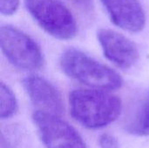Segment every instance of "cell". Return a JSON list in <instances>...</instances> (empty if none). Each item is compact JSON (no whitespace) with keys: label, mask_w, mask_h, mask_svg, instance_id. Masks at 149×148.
<instances>
[{"label":"cell","mask_w":149,"mask_h":148,"mask_svg":"<svg viewBox=\"0 0 149 148\" xmlns=\"http://www.w3.org/2000/svg\"><path fill=\"white\" fill-rule=\"evenodd\" d=\"M83 12L92 14L94 10V0H67Z\"/></svg>","instance_id":"13"},{"label":"cell","mask_w":149,"mask_h":148,"mask_svg":"<svg viewBox=\"0 0 149 148\" xmlns=\"http://www.w3.org/2000/svg\"><path fill=\"white\" fill-rule=\"evenodd\" d=\"M125 129L133 135H149V91L125 123Z\"/></svg>","instance_id":"9"},{"label":"cell","mask_w":149,"mask_h":148,"mask_svg":"<svg viewBox=\"0 0 149 148\" xmlns=\"http://www.w3.org/2000/svg\"><path fill=\"white\" fill-rule=\"evenodd\" d=\"M72 117L83 126L98 129L115 121L122 111L120 99L94 88H77L69 95Z\"/></svg>","instance_id":"1"},{"label":"cell","mask_w":149,"mask_h":148,"mask_svg":"<svg viewBox=\"0 0 149 148\" xmlns=\"http://www.w3.org/2000/svg\"><path fill=\"white\" fill-rule=\"evenodd\" d=\"M100 148H120L117 139L110 133H103L99 140Z\"/></svg>","instance_id":"12"},{"label":"cell","mask_w":149,"mask_h":148,"mask_svg":"<svg viewBox=\"0 0 149 148\" xmlns=\"http://www.w3.org/2000/svg\"><path fill=\"white\" fill-rule=\"evenodd\" d=\"M0 46L9 62L19 69L33 71L44 65V56L36 41L13 25H1Z\"/></svg>","instance_id":"4"},{"label":"cell","mask_w":149,"mask_h":148,"mask_svg":"<svg viewBox=\"0 0 149 148\" xmlns=\"http://www.w3.org/2000/svg\"><path fill=\"white\" fill-rule=\"evenodd\" d=\"M19 6V0H0V12L4 16L13 15Z\"/></svg>","instance_id":"11"},{"label":"cell","mask_w":149,"mask_h":148,"mask_svg":"<svg viewBox=\"0 0 149 148\" xmlns=\"http://www.w3.org/2000/svg\"><path fill=\"white\" fill-rule=\"evenodd\" d=\"M97 38L106 58L117 67L127 70L138 61L140 54L136 44L123 34L111 29H101Z\"/></svg>","instance_id":"6"},{"label":"cell","mask_w":149,"mask_h":148,"mask_svg":"<svg viewBox=\"0 0 149 148\" xmlns=\"http://www.w3.org/2000/svg\"><path fill=\"white\" fill-rule=\"evenodd\" d=\"M17 111V101L12 90L3 81L0 83V117L2 120L13 116Z\"/></svg>","instance_id":"10"},{"label":"cell","mask_w":149,"mask_h":148,"mask_svg":"<svg viewBox=\"0 0 149 148\" xmlns=\"http://www.w3.org/2000/svg\"><path fill=\"white\" fill-rule=\"evenodd\" d=\"M59 65L68 77L90 88L110 92L120 89L123 85L121 77L115 71L77 49L64 51Z\"/></svg>","instance_id":"2"},{"label":"cell","mask_w":149,"mask_h":148,"mask_svg":"<svg viewBox=\"0 0 149 148\" xmlns=\"http://www.w3.org/2000/svg\"><path fill=\"white\" fill-rule=\"evenodd\" d=\"M23 86L38 110L62 116L65 111L63 98L49 80L32 74L24 79Z\"/></svg>","instance_id":"7"},{"label":"cell","mask_w":149,"mask_h":148,"mask_svg":"<svg viewBox=\"0 0 149 148\" xmlns=\"http://www.w3.org/2000/svg\"><path fill=\"white\" fill-rule=\"evenodd\" d=\"M24 3L35 22L49 35L61 40L75 37V17L59 0H24Z\"/></svg>","instance_id":"3"},{"label":"cell","mask_w":149,"mask_h":148,"mask_svg":"<svg viewBox=\"0 0 149 148\" xmlns=\"http://www.w3.org/2000/svg\"><path fill=\"white\" fill-rule=\"evenodd\" d=\"M32 119L46 148H87L77 130L61 116L36 110Z\"/></svg>","instance_id":"5"},{"label":"cell","mask_w":149,"mask_h":148,"mask_svg":"<svg viewBox=\"0 0 149 148\" xmlns=\"http://www.w3.org/2000/svg\"><path fill=\"white\" fill-rule=\"evenodd\" d=\"M112 22L129 32L141 31L146 24L145 11L138 0H100Z\"/></svg>","instance_id":"8"}]
</instances>
